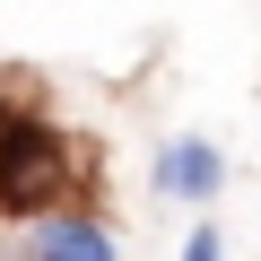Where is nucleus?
<instances>
[{"mask_svg":"<svg viewBox=\"0 0 261 261\" xmlns=\"http://www.w3.org/2000/svg\"><path fill=\"white\" fill-rule=\"evenodd\" d=\"M61 192H70V148H61V130L35 122V113H0V209L53 218Z\"/></svg>","mask_w":261,"mask_h":261,"instance_id":"f257e3e1","label":"nucleus"},{"mask_svg":"<svg viewBox=\"0 0 261 261\" xmlns=\"http://www.w3.org/2000/svg\"><path fill=\"white\" fill-rule=\"evenodd\" d=\"M157 192H174V200H218V192H226V157H218V140H200V130L166 140V148H157Z\"/></svg>","mask_w":261,"mask_h":261,"instance_id":"f03ea898","label":"nucleus"},{"mask_svg":"<svg viewBox=\"0 0 261 261\" xmlns=\"http://www.w3.org/2000/svg\"><path fill=\"white\" fill-rule=\"evenodd\" d=\"M35 261H122V252H113V235L96 218L53 209V218H35Z\"/></svg>","mask_w":261,"mask_h":261,"instance_id":"7ed1b4c3","label":"nucleus"},{"mask_svg":"<svg viewBox=\"0 0 261 261\" xmlns=\"http://www.w3.org/2000/svg\"><path fill=\"white\" fill-rule=\"evenodd\" d=\"M226 244H218V226H192V244H183V261H218Z\"/></svg>","mask_w":261,"mask_h":261,"instance_id":"20e7f679","label":"nucleus"}]
</instances>
